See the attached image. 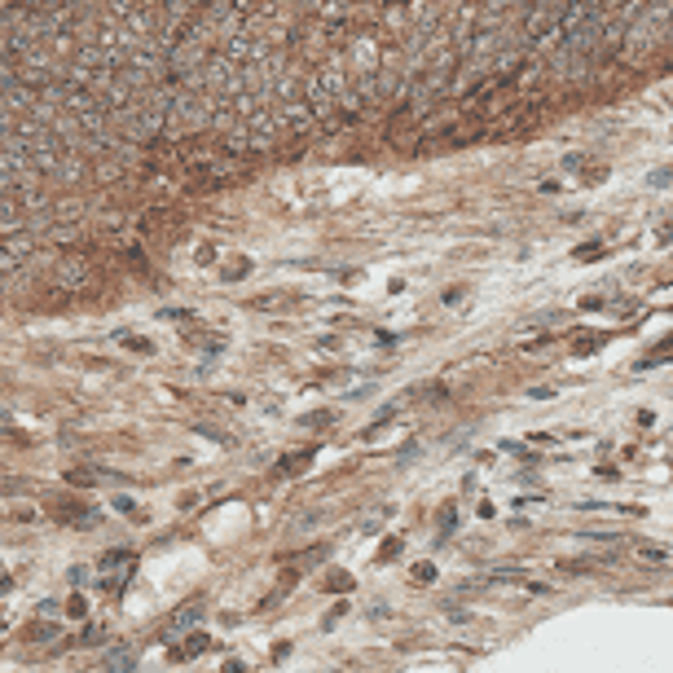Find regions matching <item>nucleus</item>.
<instances>
[{
  "label": "nucleus",
  "instance_id": "f257e3e1",
  "mask_svg": "<svg viewBox=\"0 0 673 673\" xmlns=\"http://www.w3.org/2000/svg\"><path fill=\"white\" fill-rule=\"evenodd\" d=\"M53 286L62 295H84L93 286V264H84L80 255H67L58 269H53Z\"/></svg>",
  "mask_w": 673,
  "mask_h": 673
},
{
  "label": "nucleus",
  "instance_id": "f03ea898",
  "mask_svg": "<svg viewBox=\"0 0 673 673\" xmlns=\"http://www.w3.org/2000/svg\"><path fill=\"white\" fill-rule=\"evenodd\" d=\"M132 669H137V652L132 647H114L111 661L102 665V673H132Z\"/></svg>",
  "mask_w": 673,
  "mask_h": 673
},
{
  "label": "nucleus",
  "instance_id": "7ed1b4c3",
  "mask_svg": "<svg viewBox=\"0 0 673 673\" xmlns=\"http://www.w3.org/2000/svg\"><path fill=\"white\" fill-rule=\"evenodd\" d=\"M190 625H199V603H190V607H181L172 621H168V634H185Z\"/></svg>",
  "mask_w": 673,
  "mask_h": 673
},
{
  "label": "nucleus",
  "instance_id": "20e7f679",
  "mask_svg": "<svg viewBox=\"0 0 673 673\" xmlns=\"http://www.w3.org/2000/svg\"><path fill=\"white\" fill-rule=\"evenodd\" d=\"M309 458H313V449H304V453H286V458L278 462V475H291V471H300Z\"/></svg>",
  "mask_w": 673,
  "mask_h": 673
},
{
  "label": "nucleus",
  "instance_id": "39448f33",
  "mask_svg": "<svg viewBox=\"0 0 673 673\" xmlns=\"http://www.w3.org/2000/svg\"><path fill=\"white\" fill-rule=\"evenodd\" d=\"M331 555V546H317V551H304L300 560H295V572H309V567H317V563Z\"/></svg>",
  "mask_w": 673,
  "mask_h": 673
},
{
  "label": "nucleus",
  "instance_id": "423d86ee",
  "mask_svg": "<svg viewBox=\"0 0 673 673\" xmlns=\"http://www.w3.org/2000/svg\"><path fill=\"white\" fill-rule=\"evenodd\" d=\"M119 563H132V551H111V555H102V572H114Z\"/></svg>",
  "mask_w": 673,
  "mask_h": 673
},
{
  "label": "nucleus",
  "instance_id": "0eeeda50",
  "mask_svg": "<svg viewBox=\"0 0 673 673\" xmlns=\"http://www.w3.org/2000/svg\"><path fill=\"white\" fill-rule=\"evenodd\" d=\"M326 590H335V594H348V590H352V576H348V572H331Z\"/></svg>",
  "mask_w": 673,
  "mask_h": 673
},
{
  "label": "nucleus",
  "instance_id": "6e6552de",
  "mask_svg": "<svg viewBox=\"0 0 673 673\" xmlns=\"http://www.w3.org/2000/svg\"><path fill=\"white\" fill-rule=\"evenodd\" d=\"M317 524H322V511H313V515L295 520V524H291V533H309V528H317Z\"/></svg>",
  "mask_w": 673,
  "mask_h": 673
},
{
  "label": "nucleus",
  "instance_id": "1a4fd4ad",
  "mask_svg": "<svg viewBox=\"0 0 673 673\" xmlns=\"http://www.w3.org/2000/svg\"><path fill=\"white\" fill-rule=\"evenodd\" d=\"M203 647H207V638L194 634V638H185V652H181V656H203Z\"/></svg>",
  "mask_w": 673,
  "mask_h": 673
},
{
  "label": "nucleus",
  "instance_id": "9d476101",
  "mask_svg": "<svg viewBox=\"0 0 673 673\" xmlns=\"http://www.w3.org/2000/svg\"><path fill=\"white\" fill-rule=\"evenodd\" d=\"M300 423H304V427H326V423H335V414L322 410V414H309V419H300Z\"/></svg>",
  "mask_w": 673,
  "mask_h": 673
},
{
  "label": "nucleus",
  "instance_id": "9b49d317",
  "mask_svg": "<svg viewBox=\"0 0 673 673\" xmlns=\"http://www.w3.org/2000/svg\"><path fill=\"white\" fill-rule=\"evenodd\" d=\"M594 255H603V247H599V242H585V247H576V260H594Z\"/></svg>",
  "mask_w": 673,
  "mask_h": 673
},
{
  "label": "nucleus",
  "instance_id": "f8f14e48",
  "mask_svg": "<svg viewBox=\"0 0 673 673\" xmlns=\"http://www.w3.org/2000/svg\"><path fill=\"white\" fill-rule=\"evenodd\" d=\"M432 576H436L432 563H414V581H432Z\"/></svg>",
  "mask_w": 673,
  "mask_h": 673
},
{
  "label": "nucleus",
  "instance_id": "ddd939ff",
  "mask_svg": "<svg viewBox=\"0 0 673 673\" xmlns=\"http://www.w3.org/2000/svg\"><path fill=\"white\" fill-rule=\"evenodd\" d=\"M453 524H458V515H453V511H445V515H441V533H453Z\"/></svg>",
  "mask_w": 673,
  "mask_h": 673
},
{
  "label": "nucleus",
  "instance_id": "4468645a",
  "mask_svg": "<svg viewBox=\"0 0 673 673\" xmlns=\"http://www.w3.org/2000/svg\"><path fill=\"white\" fill-rule=\"evenodd\" d=\"M0 590H9V576H4V567H0Z\"/></svg>",
  "mask_w": 673,
  "mask_h": 673
}]
</instances>
